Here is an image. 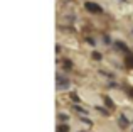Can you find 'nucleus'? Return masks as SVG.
<instances>
[{
    "label": "nucleus",
    "instance_id": "obj_1",
    "mask_svg": "<svg viewBox=\"0 0 133 132\" xmlns=\"http://www.w3.org/2000/svg\"><path fill=\"white\" fill-rule=\"evenodd\" d=\"M56 86H57V90H68L71 86V81L64 75H57L56 76Z\"/></svg>",
    "mask_w": 133,
    "mask_h": 132
},
{
    "label": "nucleus",
    "instance_id": "obj_2",
    "mask_svg": "<svg viewBox=\"0 0 133 132\" xmlns=\"http://www.w3.org/2000/svg\"><path fill=\"white\" fill-rule=\"evenodd\" d=\"M84 9L89 10L91 14H103V7L98 5V3H94V2H86L84 3Z\"/></svg>",
    "mask_w": 133,
    "mask_h": 132
},
{
    "label": "nucleus",
    "instance_id": "obj_3",
    "mask_svg": "<svg viewBox=\"0 0 133 132\" xmlns=\"http://www.w3.org/2000/svg\"><path fill=\"white\" fill-rule=\"evenodd\" d=\"M115 46H116L118 49H121V51H123V53L130 54V47H128V46H127V44H125V43H121V41H116V43H115Z\"/></svg>",
    "mask_w": 133,
    "mask_h": 132
},
{
    "label": "nucleus",
    "instance_id": "obj_4",
    "mask_svg": "<svg viewBox=\"0 0 133 132\" xmlns=\"http://www.w3.org/2000/svg\"><path fill=\"white\" fill-rule=\"evenodd\" d=\"M128 124H130V122H128V119L125 115H120V117H118V125H120L121 129H127Z\"/></svg>",
    "mask_w": 133,
    "mask_h": 132
},
{
    "label": "nucleus",
    "instance_id": "obj_5",
    "mask_svg": "<svg viewBox=\"0 0 133 132\" xmlns=\"http://www.w3.org/2000/svg\"><path fill=\"white\" fill-rule=\"evenodd\" d=\"M103 100H104V105H106V109H110V110H113L115 109V102H113V100H111L110 98V97H103Z\"/></svg>",
    "mask_w": 133,
    "mask_h": 132
},
{
    "label": "nucleus",
    "instance_id": "obj_6",
    "mask_svg": "<svg viewBox=\"0 0 133 132\" xmlns=\"http://www.w3.org/2000/svg\"><path fill=\"white\" fill-rule=\"evenodd\" d=\"M125 64H127L130 69H133V54H127V58H125Z\"/></svg>",
    "mask_w": 133,
    "mask_h": 132
},
{
    "label": "nucleus",
    "instance_id": "obj_7",
    "mask_svg": "<svg viewBox=\"0 0 133 132\" xmlns=\"http://www.w3.org/2000/svg\"><path fill=\"white\" fill-rule=\"evenodd\" d=\"M57 132H69V125H68V124H61V125H57Z\"/></svg>",
    "mask_w": 133,
    "mask_h": 132
},
{
    "label": "nucleus",
    "instance_id": "obj_8",
    "mask_svg": "<svg viewBox=\"0 0 133 132\" xmlns=\"http://www.w3.org/2000/svg\"><path fill=\"white\" fill-rule=\"evenodd\" d=\"M74 110H76V112H79V113H83V115H86V113H88V110L83 109V107H79V105H74Z\"/></svg>",
    "mask_w": 133,
    "mask_h": 132
},
{
    "label": "nucleus",
    "instance_id": "obj_9",
    "mask_svg": "<svg viewBox=\"0 0 133 132\" xmlns=\"http://www.w3.org/2000/svg\"><path fill=\"white\" fill-rule=\"evenodd\" d=\"M68 119H69L68 113H59V120H61V122H68Z\"/></svg>",
    "mask_w": 133,
    "mask_h": 132
},
{
    "label": "nucleus",
    "instance_id": "obj_10",
    "mask_svg": "<svg viewBox=\"0 0 133 132\" xmlns=\"http://www.w3.org/2000/svg\"><path fill=\"white\" fill-rule=\"evenodd\" d=\"M64 68L66 69H71L72 68V61L71 59H64Z\"/></svg>",
    "mask_w": 133,
    "mask_h": 132
},
{
    "label": "nucleus",
    "instance_id": "obj_11",
    "mask_svg": "<svg viewBox=\"0 0 133 132\" xmlns=\"http://www.w3.org/2000/svg\"><path fill=\"white\" fill-rule=\"evenodd\" d=\"M93 59H96V61H99V59H101V54L98 53V51H93Z\"/></svg>",
    "mask_w": 133,
    "mask_h": 132
},
{
    "label": "nucleus",
    "instance_id": "obj_12",
    "mask_svg": "<svg viewBox=\"0 0 133 132\" xmlns=\"http://www.w3.org/2000/svg\"><path fill=\"white\" fill-rule=\"evenodd\" d=\"M86 43H88V44H91V46H94V44H96V41H94L93 37H86Z\"/></svg>",
    "mask_w": 133,
    "mask_h": 132
},
{
    "label": "nucleus",
    "instance_id": "obj_13",
    "mask_svg": "<svg viewBox=\"0 0 133 132\" xmlns=\"http://www.w3.org/2000/svg\"><path fill=\"white\" fill-rule=\"evenodd\" d=\"M99 73H101L103 76H108V78H115V76H113V73H108V71H99Z\"/></svg>",
    "mask_w": 133,
    "mask_h": 132
},
{
    "label": "nucleus",
    "instance_id": "obj_14",
    "mask_svg": "<svg viewBox=\"0 0 133 132\" xmlns=\"http://www.w3.org/2000/svg\"><path fill=\"white\" fill-rule=\"evenodd\" d=\"M81 120H83V122H84V124H86V125H93V122H91V120L88 119V117H83V119H81Z\"/></svg>",
    "mask_w": 133,
    "mask_h": 132
},
{
    "label": "nucleus",
    "instance_id": "obj_15",
    "mask_svg": "<svg viewBox=\"0 0 133 132\" xmlns=\"http://www.w3.org/2000/svg\"><path fill=\"white\" fill-rule=\"evenodd\" d=\"M71 98H72V100H74V102H76V103H78V102H79V97H78V95H76V93H74V92H72V93H71Z\"/></svg>",
    "mask_w": 133,
    "mask_h": 132
},
{
    "label": "nucleus",
    "instance_id": "obj_16",
    "mask_svg": "<svg viewBox=\"0 0 133 132\" xmlns=\"http://www.w3.org/2000/svg\"><path fill=\"white\" fill-rule=\"evenodd\" d=\"M103 41H104V44H111V39H110V36H103Z\"/></svg>",
    "mask_w": 133,
    "mask_h": 132
},
{
    "label": "nucleus",
    "instance_id": "obj_17",
    "mask_svg": "<svg viewBox=\"0 0 133 132\" xmlns=\"http://www.w3.org/2000/svg\"><path fill=\"white\" fill-rule=\"evenodd\" d=\"M96 109H98V110H99V112H101V113H104V115H108V110H104V109H101V107H96Z\"/></svg>",
    "mask_w": 133,
    "mask_h": 132
},
{
    "label": "nucleus",
    "instance_id": "obj_18",
    "mask_svg": "<svg viewBox=\"0 0 133 132\" xmlns=\"http://www.w3.org/2000/svg\"><path fill=\"white\" fill-rule=\"evenodd\" d=\"M127 90H128V93H130V97H133V88H130V86H127Z\"/></svg>",
    "mask_w": 133,
    "mask_h": 132
},
{
    "label": "nucleus",
    "instance_id": "obj_19",
    "mask_svg": "<svg viewBox=\"0 0 133 132\" xmlns=\"http://www.w3.org/2000/svg\"><path fill=\"white\" fill-rule=\"evenodd\" d=\"M79 132H84V130H79Z\"/></svg>",
    "mask_w": 133,
    "mask_h": 132
},
{
    "label": "nucleus",
    "instance_id": "obj_20",
    "mask_svg": "<svg viewBox=\"0 0 133 132\" xmlns=\"http://www.w3.org/2000/svg\"><path fill=\"white\" fill-rule=\"evenodd\" d=\"M131 34H133V31H131Z\"/></svg>",
    "mask_w": 133,
    "mask_h": 132
}]
</instances>
